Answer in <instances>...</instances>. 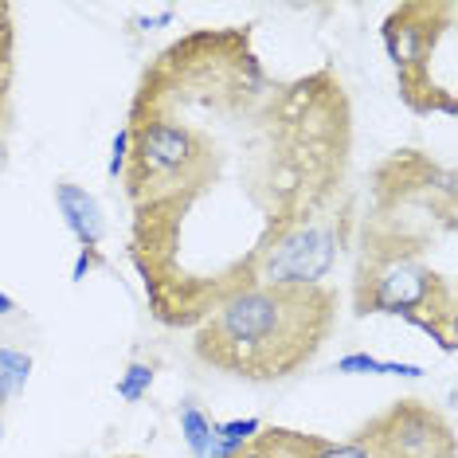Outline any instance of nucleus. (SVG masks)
<instances>
[{
    "label": "nucleus",
    "instance_id": "0eeeda50",
    "mask_svg": "<svg viewBox=\"0 0 458 458\" xmlns=\"http://www.w3.org/2000/svg\"><path fill=\"white\" fill-rule=\"evenodd\" d=\"M55 204H59V212H64L71 235L82 243V251H95V247L102 243V235H106V216H102L95 196H90L87 189H79V184H71V181H59L55 184Z\"/></svg>",
    "mask_w": 458,
    "mask_h": 458
},
{
    "label": "nucleus",
    "instance_id": "6e6552de",
    "mask_svg": "<svg viewBox=\"0 0 458 458\" xmlns=\"http://www.w3.org/2000/svg\"><path fill=\"white\" fill-rule=\"evenodd\" d=\"M212 427L216 423L204 420L200 408H192V403H184V408H181V431H184V439H189L196 458H204L208 451H212Z\"/></svg>",
    "mask_w": 458,
    "mask_h": 458
},
{
    "label": "nucleus",
    "instance_id": "1a4fd4ad",
    "mask_svg": "<svg viewBox=\"0 0 458 458\" xmlns=\"http://www.w3.org/2000/svg\"><path fill=\"white\" fill-rule=\"evenodd\" d=\"M28 369H32V360H28V357H20V352L0 349V403H4L13 392L24 388Z\"/></svg>",
    "mask_w": 458,
    "mask_h": 458
},
{
    "label": "nucleus",
    "instance_id": "f03ea898",
    "mask_svg": "<svg viewBox=\"0 0 458 458\" xmlns=\"http://www.w3.org/2000/svg\"><path fill=\"white\" fill-rule=\"evenodd\" d=\"M352 306L360 318H403L408 326L431 333L443 352H454V286L427 267L420 251L369 227L360 239Z\"/></svg>",
    "mask_w": 458,
    "mask_h": 458
},
{
    "label": "nucleus",
    "instance_id": "7ed1b4c3",
    "mask_svg": "<svg viewBox=\"0 0 458 458\" xmlns=\"http://www.w3.org/2000/svg\"><path fill=\"white\" fill-rule=\"evenodd\" d=\"M435 224L439 232H454V173L420 149L388 157L377 169L372 220L364 227L423 255L435 243Z\"/></svg>",
    "mask_w": 458,
    "mask_h": 458
},
{
    "label": "nucleus",
    "instance_id": "ddd939ff",
    "mask_svg": "<svg viewBox=\"0 0 458 458\" xmlns=\"http://www.w3.org/2000/svg\"><path fill=\"white\" fill-rule=\"evenodd\" d=\"M13 310H16V301L8 294H0V314H13Z\"/></svg>",
    "mask_w": 458,
    "mask_h": 458
},
{
    "label": "nucleus",
    "instance_id": "39448f33",
    "mask_svg": "<svg viewBox=\"0 0 458 458\" xmlns=\"http://www.w3.org/2000/svg\"><path fill=\"white\" fill-rule=\"evenodd\" d=\"M321 458H454V431L431 403L395 400Z\"/></svg>",
    "mask_w": 458,
    "mask_h": 458
},
{
    "label": "nucleus",
    "instance_id": "20e7f679",
    "mask_svg": "<svg viewBox=\"0 0 458 458\" xmlns=\"http://www.w3.org/2000/svg\"><path fill=\"white\" fill-rule=\"evenodd\" d=\"M454 4H403L384 20V47L415 114H454V90L435 82V51L451 32Z\"/></svg>",
    "mask_w": 458,
    "mask_h": 458
},
{
    "label": "nucleus",
    "instance_id": "f257e3e1",
    "mask_svg": "<svg viewBox=\"0 0 458 458\" xmlns=\"http://www.w3.org/2000/svg\"><path fill=\"white\" fill-rule=\"evenodd\" d=\"M337 326V290L326 283H259L212 310L192 337L208 369L247 384H275L318 360Z\"/></svg>",
    "mask_w": 458,
    "mask_h": 458
},
{
    "label": "nucleus",
    "instance_id": "9b49d317",
    "mask_svg": "<svg viewBox=\"0 0 458 458\" xmlns=\"http://www.w3.org/2000/svg\"><path fill=\"white\" fill-rule=\"evenodd\" d=\"M149 384H153V369H149V364H130L126 377L118 380V395H122V400H141V395L149 392Z\"/></svg>",
    "mask_w": 458,
    "mask_h": 458
},
{
    "label": "nucleus",
    "instance_id": "f8f14e48",
    "mask_svg": "<svg viewBox=\"0 0 458 458\" xmlns=\"http://www.w3.org/2000/svg\"><path fill=\"white\" fill-rule=\"evenodd\" d=\"M126 149H130V138H126V130H122L118 138H114V149H110V165H106L110 176L122 173V165H126Z\"/></svg>",
    "mask_w": 458,
    "mask_h": 458
},
{
    "label": "nucleus",
    "instance_id": "423d86ee",
    "mask_svg": "<svg viewBox=\"0 0 458 458\" xmlns=\"http://www.w3.org/2000/svg\"><path fill=\"white\" fill-rule=\"evenodd\" d=\"M326 443L329 439H321V435H306L294 427H259V435H251L224 458H321Z\"/></svg>",
    "mask_w": 458,
    "mask_h": 458
},
{
    "label": "nucleus",
    "instance_id": "9d476101",
    "mask_svg": "<svg viewBox=\"0 0 458 458\" xmlns=\"http://www.w3.org/2000/svg\"><path fill=\"white\" fill-rule=\"evenodd\" d=\"M341 372H400V377H420V364H384L377 357H364V352H352V357H345L337 364Z\"/></svg>",
    "mask_w": 458,
    "mask_h": 458
},
{
    "label": "nucleus",
    "instance_id": "4468645a",
    "mask_svg": "<svg viewBox=\"0 0 458 458\" xmlns=\"http://www.w3.org/2000/svg\"><path fill=\"white\" fill-rule=\"evenodd\" d=\"M114 458H141V454H114Z\"/></svg>",
    "mask_w": 458,
    "mask_h": 458
}]
</instances>
